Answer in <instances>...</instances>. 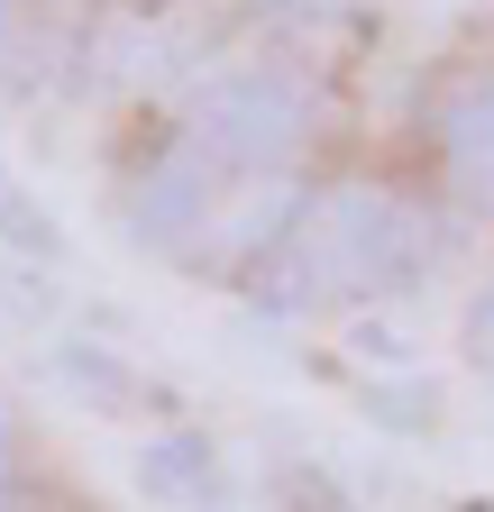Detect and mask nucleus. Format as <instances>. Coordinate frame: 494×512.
Returning <instances> with one entry per match:
<instances>
[{"label":"nucleus","instance_id":"1","mask_svg":"<svg viewBox=\"0 0 494 512\" xmlns=\"http://www.w3.org/2000/svg\"><path fill=\"white\" fill-rule=\"evenodd\" d=\"M293 138H302V101H293V83H275V74H229V83L202 101V147H211L229 174H238V165H284Z\"/></svg>","mask_w":494,"mask_h":512},{"label":"nucleus","instance_id":"2","mask_svg":"<svg viewBox=\"0 0 494 512\" xmlns=\"http://www.w3.org/2000/svg\"><path fill=\"white\" fill-rule=\"evenodd\" d=\"M211 192H220V156H211L202 138H183V147H165V165L138 183L129 229H138L147 247H183V238L211 220Z\"/></svg>","mask_w":494,"mask_h":512},{"label":"nucleus","instance_id":"3","mask_svg":"<svg viewBox=\"0 0 494 512\" xmlns=\"http://www.w3.org/2000/svg\"><path fill=\"white\" fill-rule=\"evenodd\" d=\"M138 485L165 494V503H211V494H220V448H211L202 430H165V439H147Z\"/></svg>","mask_w":494,"mask_h":512},{"label":"nucleus","instance_id":"4","mask_svg":"<svg viewBox=\"0 0 494 512\" xmlns=\"http://www.w3.org/2000/svg\"><path fill=\"white\" fill-rule=\"evenodd\" d=\"M293 211H302V202H293L284 183L247 192V202H238V220H229V256H238V266H257V256H266V247H275V238L293 229Z\"/></svg>","mask_w":494,"mask_h":512},{"label":"nucleus","instance_id":"5","mask_svg":"<svg viewBox=\"0 0 494 512\" xmlns=\"http://www.w3.org/2000/svg\"><path fill=\"white\" fill-rule=\"evenodd\" d=\"M55 375H65L74 394H92L101 412H119V403H138V375L119 366L110 348H83V339H74V348H55Z\"/></svg>","mask_w":494,"mask_h":512},{"label":"nucleus","instance_id":"6","mask_svg":"<svg viewBox=\"0 0 494 512\" xmlns=\"http://www.w3.org/2000/svg\"><path fill=\"white\" fill-rule=\"evenodd\" d=\"M0 238H10V247H28V256H65V229H55V220L28 202V192L10 183V174H0Z\"/></svg>","mask_w":494,"mask_h":512},{"label":"nucleus","instance_id":"7","mask_svg":"<svg viewBox=\"0 0 494 512\" xmlns=\"http://www.w3.org/2000/svg\"><path fill=\"white\" fill-rule=\"evenodd\" d=\"M366 412H376L385 430H430V394L421 384H385V394H366Z\"/></svg>","mask_w":494,"mask_h":512},{"label":"nucleus","instance_id":"8","mask_svg":"<svg viewBox=\"0 0 494 512\" xmlns=\"http://www.w3.org/2000/svg\"><path fill=\"white\" fill-rule=\"evenodd\" d=\"M458 348H467L476 366H494V284L467 302V320H458Z\"/></svg>","mask_w":494,"mask_h":512},{"label":"nucleus","instance_id":"9","mask_svg":"<svg viewBox=\"0 0 494 512\" xmlns=\"http://www.w3.org/2000/svg\"><path fill=\"white\" fill-rule=\"evenodd\" d=\"M0 10H28V0H0Z\"/></svg>","mask_w":494,"mask_h":512}]
</instances>
